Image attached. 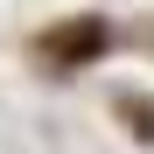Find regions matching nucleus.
I'll return each mask as SVG.
<instances>
[{
    "label": "nucleus",
    "mask_w": 154,
    "mask_h": 154,
    "mask_svg": "<svg viewBox=\"0 0 154 154\" xmlns=\"http://www.w3.org/2000/svg\"><path fill=\"white\" fill-rule=\"evenodd\" d=\"M98 49H105V21H91V14L42 35V56H49V63H91Z\"/></svg>",
    "instance_id": "obj_1"
},
{
    "label": "nucleus",
    "mask_w": 154,
    "mask_h": 154,
    "mask_svg": "<svg viewBox=\"0 0 154 154\" xmlns=\"http://www.w3.org/2000/svg\"><path fill=\"white\" fill-rule=\"evenodd\" d=\"M119 112H126V119H140V133L154 140V105H147V98H119Z\"/></svg>",
    "instance_id": "obj_2"
}]
</instances>
